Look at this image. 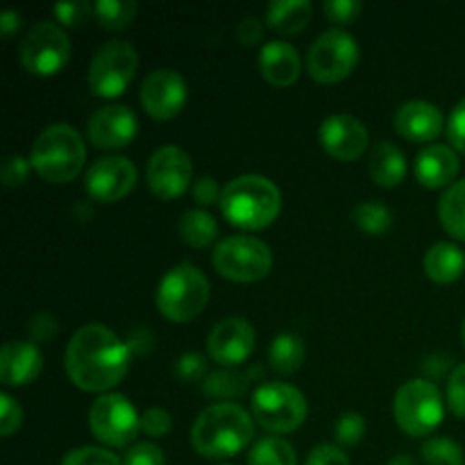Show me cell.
Listing matches in <instances>:
<instances>
[{
  "instance_id": "1",
  "label": "cell",
  "mask_w": 465,
  "mask_h": 465,
  "mask_svg": "<svg viewBox=\"0 0 465 465\" xmlns=\"http://www.w3.org/2000/svg\"><path fill=\"white\" fill-rule=\"evenodd\" d=\"M130 348L109 327L91 322L80 327L68 341L66 363L68 380L89 393H104L121 384L130 368Z\"/></svg>"
},
{
  "instance_id": "2",
  "label": "cell",
  "mask_w": 465,
  "mask_h": 465,
  "mask_svg": "<svg viewBox=\"0 0 465 465\" xmlns=\"http://www.w3.org/2000/svg\"><path fill=\"white\" fill-rule=\"evenodd\" d=\"M254 439L252 416L234 402L204 409L191 430V445L204 459H230L243 452Z\"/></svg>"
},
{
  "instance_id": "3",
  "label": "cell",
  "mask_w": 465,
  "mask_h": 465,
  "mask_svg": "<svg viewBox=\"0 0 465 465\" xmlns=\"http://www.w3.org/2000/svg\"><path fill=\"white\" fill-rule=\"evenodd\" d=\"M221 213L241 230H263L280 216L282 193L268 177L241 175L225 184Z\"/></svg>"
},
{
  "instance_id": "4",
  "label": "cell",
  "mask_w": 465,
  "mask_h": 465,
  "mask_svg": "<svg viewBox=\"0 0 465 465\" xmlns=\"http://www.w3.org/2000/svg\"><path fill=\"white\" fill-rule=\"evenodd\" d=\"M86 162V145L80 132L66 123H54L36 136L30 163L50 184H66L80 175Z\"/></svg>"
},
{
  "instance_id": "5",
  "label": "cell",
  "mask_w": 465,
  "mask_h": 465,
  "mask_svg": "<svg viewBox=\"0 0 465 465\" xmlns=\"http://www.w3.org/2000/svg\"><path fill=\"white\" fill-rule=\"evenodd\" d=\"M209 302V280L200 268L180 263L162 277L157 289V309L173 322H189L204 312Z\"/></svg>"
},
{
  "instance_id": "6",
  "label": "cell",
  "mask_w": 465,
  "mask_h": 465,
  "mask_svg": "<svg viewBox=\"0 0 465 465\" xmlns=\"http://www.w3.org/2000/svg\"><path fill=\"white\" fill-rule=\"evenodd\" d=\"M393 416L404 434L413 439L430 436L436 427H440L445 416L439 386L430 380H411L400 386L395 393Z\"/></svg>"
},
{
  "instance_id": "7",
  "label": "cell",
  "mask_w": 465,
  "mask_h": 465,
  "mask_svg": "<svg viewBox=\"0 0 465 465\" xmlns=\"http://www.w3.org/2000/svg\"><path fill=\"white\" fill-rule=\"evenodd\" d=\"M252 416L271 434H289L298 430L307 418V400L295 386L282 381H268L254 391Z\"/></svg>"
},
{
  "instance_id": "8",
  "label": "cell",
  "mask_w": 465,
  "mask_h": 465,
  "mask_svg": "<svg viewBox=\"0 0 465 465\" xmlns=\"http://www.w3.org/2000/svg\"><path fill=\"white\" fill-rule=\"evenodd\" d=\"M212 263L225 280L250 284L271 272L272 252L254 236H227L213 248Z\"/></svg>"
},
{
  "instance_id": "9",
  "label": "cell",
  "mask_w": 465,
  "mask_h": 465,
  "mask_svg": "<svg viewBox=\"0 0 465 465\" xmlns=\"http://www.w3.org/2000/svg\"><path fill=\"white\" fill-rule=\"evenodd\" d=\"M139 66L136 48L127 41H109L89 64V89L100 98H118L130 86Z\"/></svg>"
},
{
  "instance_id": "10",
  "label": "cell",
  "mask_w": 465,
  "mask_h": 465,
  "mask_svg": "<svg viewBox=\"0 0 465 465\" xmlns=\"http://www.w3.org/2000/svg\"><path fill=\"white\" fill-rule=\"evenodd\" d=\"M18 57H21L23 68L32 75H54L66 66L68 57H71V39L57 23H36L23 36Z\"/></svg>"
},
{
  "instance_id": "11",
  "label": "cell",
  "mask_w": 465,
  "mask_h": 465,
  "mask_svg": "<svg viewBox=\"0 0 465 465\" xmlns=\"http://www.w3.org/2000/svg\"><path fill=\"white\" fill-rule=\"evenodd\" d=\"M359 62V45L345 30H327L312 44L307 54L309 75L322 84L345 80Z\"/></svg>"
},
{
  "instance_id": "12",
  "label": "cell",
  "mask_w": 465,
  "mask_h": 465,
  "mask_svg": "<svg viewBox=\"0 0 465 465\" xmlns=\"http://www.w3.org/2000/svg\"><path fill=\"white\" fill-rule=\"evenodd\" d=\"M89 427L100 443L127 448L139 436L141 418L130 400L118 393H104L91 404Z\"/></svg>"
},
{
  "instance_id": "13",
  "label": "cell",
  "mask_w": 465,
  "mask_h": 465,
  "mask_svg": "<svg viewBox=\"0 0 465 465\" xmlns=\"http://www.w3.org/2000/svg\"><path fill=\"white\" fill-rule=\"evenodd\" d=\"M193 177L191 157L177 145H162L148 162V186L159 200H175Z\"/></svg>"
},
{
  "instance_id": "14",
  "label": "cell",
  "mask_w": 465,
  "mask_h": 465,
  "mask_svg": "<svg viewBox=\"0 0 465 465\" xmlns=\"http://www.w3.org/2000/svg\"><path fill=\"white\" fill-rule=\"evenodd\" d=\"M136 177V166L127 157H103L86 171L84 189L95 203H118L134 189Z\"/></svg>"
},
{
  "instance_id": "15",
  "label": "cell",
  "mask_w": 465,
  "mask_h": 465,
  "mask_svg": "<svg viewBox=\"0 0 465 465\" xmlns=\"http://www.w3.org/2000/svg\"><path fill=\"white\" fill-rule=\"evenodd\" d=\"M141 104L154 121H171L186 104V80L173 68H157L141 84Z\"/></svg>"
},
{
  "instance_id": "16",
  "label": "cell",
  "mask_w": 465,
  "mask_h": 465,
  "mask_svg": "<svg viewBox=\"0 0 465 465\" xmlns=\"http://www.w3.org/2000/svg\"><path fill=\"white\" fill-rule=\"evenodd\" d=\"M254 327L243 318H225L218 325H213L212 334L207 339V352L212 361H216L223 368H236L254 350Z\"/></svg>"
},
{
  "instance_id": "17",
  "label": "cell",
  "mask_w": 465,
  "mask_h": 465,
  "mask_svg": "<svg viewBox=\"0 0 465 465\" xmlns=\"http://www.w3.org/2000/svg\"><path fill=\"white\" fill-rule=\"evenodd\" d=\"M139 130V118L125 104H109L91 114L86 121V136L100 150H121Z\"/></svg>"
},
{
  "instance_id": "18",
  "label": "cell",
  "mask_w": 465,
  "mask_h": 465,
  "mask_svg": "<svg viewBox=\"0 0 465 465\" xmlns=\"http://www.w3.org/2000/svg\"><path fill=\"white\" fill-rule=\"evenodd\" d=\"M321 145L339 162H357L368 148V130L359 118L348 114H334L321 125Z\"/></svg>"
},
{
  "instance_id": "19",
  "label": "cell",
  "mask_w": 465,
  "mask_h": 465,
  "mask_svg": "<svg viewBox=\"0 0 465 465\" xmlns=\"http://www.w3.org/2000/svg\"><path fill=\"white\" fill-rule=\"evenodd\" d=\"M44 357L32 341H9L0 352V381L7 389L25 386L39 377Z\"/></svg>"
},
{
  "instance_id": "20",
  "label": "cell",
  "mask_w": 465,
  "mask_h": 465,
  "mask_svg": "<svg viewBox=\"0 0 465 465\" xmlns=\"http://www.w3.org/2000/svg\"><path fill=\"white\" fill-rule=\"evenodd\" d=\"M393 125L398 134L416 143H430L443 132V114L425 100H409L395 112Z\"/></svg>"
},
{
  "instance_id": "21",
  "label": "cell",
  "mask_w": 465,
  "mask_h": 465,
  "mask_svg": "<svg viewBox=\"0 0 465 465\" xmlns=\"http://www.w3.org/2000/svg\"><path fill=\"white\" fill-rule=\"evenodd\" d=\"M459 175V157L450 145H425L416 157V177L427 189L452 184Z\"/></svg>"
},
{
  "instance_id": "22",
  "label": "cell",
  "mask_w": 465,
  "mask_h": 465,
  "mask_svg": "<svg viewBox=\"0 0 465 465\" xmlns=\"http://www.w3.org/2000/svg\"><path fill=\"white\" fill-rule=\"evenodd\" d=\"M259 71L272 86H291L300 77L302 62L298 50L286 41H271L259 54Z\"/></svg>"
},
{
  "instance_id": "23",
  "label": "cell",
  "mask_w": 465,
  "mask_h": 465,
  "mask_svg": "<svg viewBox=\"0 0 465 465\" xmlns=\"http://www.w3.org/2000/svg\"><path fill=\"white\" fill-rule=\"evenodd\" d=\"M425 272L436 284H452L465 272V252L454 243H436L425 254Z\"/></svg>"
},
{
  "instance_id": "24",
  "label": "cell",
  "mask_w": 465,
  "mask_h": 465,
  "mask_svg": "<svg viewBox=\"0 0 465 465\" xmlns=\"http://www.w3.org/2000/svg\"><path fill=\"white\" fill-rule=\"evenodd\" d=\"M368 168H371V177L375 184L393 189L407 175V159L391 141H381L372 148Z\"/></svg>"
},
{
  "instance_id": "25",
  "label": "cell",
  "mask_w": 465,
  "mask_h": 465,
  "mask_svg": "<svg viewBox=\"0 0 465 465\" xmlns=\"http://www.w3.org/2000/svg\"><path fill=\"white\" fill-rule=\"evenodd\" d=\"M312 21L309 0H275L266 9V23L280 35H300Z\"/></svg>"
},
{
  "instance_id": "26",
  "label": "cell",
  "mask_w": 465,
  "mask_h": 465,
  "mask_svg": "<svg viewBox=\"0 0 465 465\" xmlns=\"http://www.w3.org/2000/svg\"><path fill=\"white\" fill-rule=\"evenodd\" d=\"M259 377H263L259 366L248 368V371H216L204 380L203 391L212 400H234L241 398Z\"/></svg>"
},
{
  "instance_id": "27",
  "label": "cell",
  "mask_w": 465,
  "mask_h": 465,
  "mask_svg": "<svg viewBox=\"0 0 465 465\" xmlns=\"http://www.w3.org/2000/svg\"><path fill=\"white\" fill-rule=\"evenodd\" d=\"M177 230L191 248H207L218 239V223L204 209H189L177 223Z\"/></svg>"
},
{
  "instance_id": "28",
  "label": "cell",
  "mask_w": 465,
  "mask_h": 465,
  "mask_svg": "<svg viewBox=\"0 0 465 465\" xmlns=\"http://www.w3.org/2000/svg\"><path fill=\"white\" fill-rule=\"evenodd\" d=\"M304 341L298 334H280L268 350V363L280 375H293L304 363Z\"/></svg>"
},
{
  "instance_id": "29",
  "label": "cell",
  "mask_w": 465,
  "mask_h": 465,
  "mask_svg": "<svg viewBox=\"0 0 465 465\" xmlns=\"http://www.w3.org/2000/svg\"><path fill=\"white\" fill-rule=\"evenodd\" d=\"M439 216L450 236L465 241V180L454 182L445 191L439 203Z\"/></svg>"
},
{
  "instance_id": "30",
  "label": "cell",
  "mask_w": 465,
  "mask_h": 465,
  "mask_svg": "<svg viewBox=\"0 0 465 465\" xmlns=\"http://www.w3.org/2000/svg\"><path fill=\"white\" fill-rule=\"evenodd\" d=\"M139 5L134 0H100L94 5V16L104 30L121 32L132 25Z\"/></svg>"
},
{
  "instance_id": "31",
  "label": "cell",
  "mask_w": 465,
  "mask_h": 465,
  "mask_svg": "<svg viewBox=\"0 0 465 465\" xmlns=\"http://www.w3.org/2000/svg\"><path fill=\"white\" fill-rule=\"evenodd\" d=\"M248 465H298V457L284 439L266 436V439H259L250 450Z\"/></svg>"
},
{
  "instance_id": "32",
  "label": "cell",
  "mask_w": 465,
  "mask_h": 465,
  "mask_svg": "<svg viewBox=\"0 0 465 465\" xmlns=\"http://www.w3.org/2000/svg\"><path fill=\"white\" fill-rule=\"evenodd\" d=\"M352 221L366 234L380 236L391 230V225H393V213L381 203H359L352 209Z\"/></svg>"
},
{
  "instance_id": "33",
  "label": "cell",
  "mask_w": 465,
  "mask_h": 465,
  "mask_svg": "<svg viewBox=\"0 0 465 465\" xmlns=\"http://www.w3.org/2000/svg\"><path fill=\"white\" fill-rule=\"evenodd\" d=\"M422 461L425 465H463L465 452L450 439H430L422 445Z\"/></svg>"
},
{
  "instance_id": "34",
  "label": "cell",
  "mask_w": 465,
  "mask_h": 465,
  "mask_svg": "<svg viewBox=\"0 0 465 465\" xmlns=\"http://www.w3.org/2000/svg\"><path fill=\"white\" fill-rule=\"evenodd\" d=\"M62 465H123L116 454H112L104 448H77L71 450L66 457L62 459Z\"/></svg>"
},
{
  "instance_id": "35",
  "label": "cell",
  "mask_w": 465,
  "mask_h": 465,
  "mask_svg": "<svg viewBox=\"0 0 465 465\" xmlns=\"http://www.w3.org/2000/svg\"><path fill=\"white\" fill-rule=\"evenodd\" d=\"M175 377L182 384H195V381L207 380V361H204L203 354L198 352H186L177 359L175 363Z\"/></svg>"
},
{
  "instance_id": "36",
  "label": "cell",
  "mask_w": 465,
  "mask_h": 465,
  "mask_svg": "<svg viewBox=\"0 0 465 465\" xmlns=\"http://www.w3.org/2000/svg\"><path fill=\"white\" fill-rule=\"evenodd\" d=\"M30 168V159L21 157V154H9V157H5L3 163H0V180H3V184L9 186V189H16V186H23L27 182Z\"/></svg>"
},
{
  "instance_id": "37",
  "label": "cell",
  "mask_w": 465,
  "mask_h": 465,
  "mask_svg": "<svg viewBox=\"0 0 465 465\" xmlns=\"http://www.w3.org/2000/svg\"><path fill=\"white\" fill-rule=\"evenodd\" d=\"M53 14L59 18V23L68 27H80L94 14V5L86 0H71V3H59L53 7Z\"/></svg>"
},
{
  "instance_id": "38",
  "label": "cell",
  "mask_w": 465,
  "mask_h": 465,
  "mask_svg": "<svg viewBox=\"0 0 465 465\" xmlns=\"http://www.w3.org/2000/svg\"><path fill=\"white\" fill-rule=\"evenodd\" d=\"M366 434V420L359 413H343L336 422V440L341 445H357Z\"/></svg>"
},
{
  "instance_id": "39",
  "label": "cell",
  "mask_w": 465,
  "mask_h": 465,
  "mask_svg": "<svg viewBox=\"0 0 465 465\" xmlns=\"http://www.w3.org/2000/svg\"><path fill=\"white\" fill-rule=\"evenodd\" d=\"M448 407L454 416L465 420V363H459L448 380Z\"/></svg>"
},
{
  "instance_id": "40",
  "label": "cell",
  "mask_w": 465,
  "mask_h": 465,
  "mask_svg": "<svg viewBox=\"0 0 465 465\" xmlns=\"http://www.w3.org/2000/svg\"><path fill=\"white\" fill-rule=\"evenodd\" d=\"M141 430L145 431L148 436L153 439H163V436L171 434L173 430V420H171V413L166 409H159L153 407L141 416Z\"/></svg>"
},
{
  "instance_id": "41",
  "label": "cell",
  "mask_w": 465,
  "mask_h": 465,
  "mask_svg": "<svg viewBox=\"0 0 465 465\" xmlns=\"http://www.w3.org/2000/svg\"><path fill=\"white\" fill-rule=\"evenodd\" d=\"M21 422H23L21 404H18L12 395L7 393L0 395V434L7 439V436H12L14 431L21 427Z\"/></svg>"
},
{
  "instance_id": "42",
  "label": "cell",
  "mask_w": 465,
  "mask_h": 465,
  "mask_svg": "<svg viewBox=\"0 0 465 465\" xmlns=\"http://www.w3.org/2000/svg\"><path fill=\"white\" fill-rule=\"evenodd\" d=\"M322 9H325L327 18H330L331 23H341V25H343V23L357 21L363 5L359 3V0H327V3L322 5Z\"/></svg>"
},
{
  "instance_id": "43",
  "label": "cell",
  "mask_w": 465,
  "mask_h": 465,
  "mask_svg": "<svg viewBox=\"0 0 465 465\" xmlns=\"http://www.w3.org/2000/svg\"><path fill=\"white\" fill-rule=\"evenodd\" d=\"M123 465H166V457L154 443H139L127 450Z\"/></svg>"
},
{
  "instance_id": "44",
  "label": "cell",
  "mask_w": 465,
  "mask_h": 465,
  "mask_svg": "<svg viewBox=\"0 0 465 465\" xmlns=\"http://www.w3.org/2000/svg\"><path fill=\"white\" fill-rule=\"evenodd\" d=\"M191 193H193L195 204H198V209H200V207H209V204L221 203L223 191L218 189V184L213 177L204 175V177H200V180L193 182V189H191Z\"/></svg>"
},
{
  "instance_id": "45",
  "label": "cell",
  "mask_w": 465,
  "mask_h": 465,
  "mask_svg": "<svg viewBox=\"0 0 465 465\" xmlns=\"http://www.w3.org/2000/svg\"><path fill=\"white\" fill-rule=\"evenodd\" d=\"M27 334H30L32 343H44V341H50L54 334H57V321L45 312L36 313V316H32L30 325H27Z\"/></svg>"
},
{
  "instance_id": "46",
  "label": "cell",
  "mask_w": 465,
  "mask_h": 465,
  "mask_svg": "<svg viewBox=\"0 0 465 465\" xmlns=\"http://www.w3.org/2000/svg\"><path fill=\"white\" fill-rule=\"evenodd\" d=\"M304 465H350L348 454L336 445H318L309 452Z\"/></svg>"
},
{
  "instance_id": "47",
  "label": "cell",
  "mask_w": 465,
  "mask_h": 465,
  "mask_svg": "<svg viewBox=\"0 0 465 465\" xmlns=\"http://www.w3.org/2000/svg\"><path fill=\"white\" fill-rule=\"evenodd\" d=\"M448 139L459 153L465 154V98L452 109V114H450Z\"/></svg>"
},
{
  "instance_id": "48",
  "label": "cell",
  "mask_w": 465,
  "mask_h": 465,
  "mask_svg": "<svg viewBox=\"0 0 465 465\" xmlns=\"http://www.w3.org/2000/svg\"><path fill=\"white\" fill-rule=\"evenodd\" d=\"M263 36V23L257 16H243L236 23V39L243 45L259 44Z\"/></svg>"
},
{
  "instance_id": "49",
  "label": "cell",
  "mask_w": 465,
  "mask_h": 465,
  "mask_svg": "<svg viewBox=\"0 0 465 465\" xmlns=\"http://www.w3.org/2000/svg\"><path fill=\"white\" fill-rule=\"evenodd\" d=\"M127 348H130V352H150L153 350V343H154V336L150 334L145 327H136V330H132V334L127 336Z\"/></svg>"
},
{
  "instance_id": "50",
  "label": "cell",
  "mask_w": 465,
  "mask_h": 465,
  "mask_svg": "<svg viewBox=\"0 0 465 465\" xmlns=\"http://www.w3.org/2000/svg\"><path fill=\"white\" fill-rule=\"evenodd\" d=\"M18 25H21V14L16 9H7V12L0 14V32H3V36H12L18 30Z\"/></svg>"
},
{
  "instance_id": "51",
  "label": "cell",
  "mask_w": 465,
  "mask_h": 465,
  "mask_svg": "<svg viewBox=\"0 0 465 465\" xmlns=\"http://www.w3.org/2000/svg\"><path fill=\"white\" fill-rule=\"evenodd\" d=\"M386 465H418V463H416V459L409 457V454H398V457L391 459Z\"/></svg>"
},
{
  "instance_id": "52",
  "label": "cell",
  "mask_w": 465,
  "mask_h": 465,
  "mask_svg": "<svg viewBox=\"0 0 465 465\" xmlns=\"http://www.w3.org/2000/svg\"><path fill=\"white\" fill-rule=\"evenodd\" d=\"M461 336H463V345H465V321H463V330H461Z\"/></svg>"
}]
</instances>
